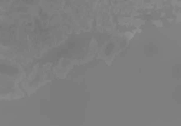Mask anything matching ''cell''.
I'll list each match as a JSON object with an SVG mask.
<instances>
[{
	"instance_id": "obj_1",
	"label": "cell",
	"mask_w": 181,
	"mask_h": 126,
	"mask_svg": "<svg viewBox=\"0 0 181 126\" xmlns=\"http://www.w3.org/2000/svg\"><path fill=\"white\" fill-rule=\"evenodd\" d=\"M93 47H96V43H95V42H92V43H90V52H93ZM90 56H92V53H90V54L88 56V57H86V59H83V62H86V60L89 59ZM83 62H82V63H83Z\"/></svg>"
}]
</instances>
